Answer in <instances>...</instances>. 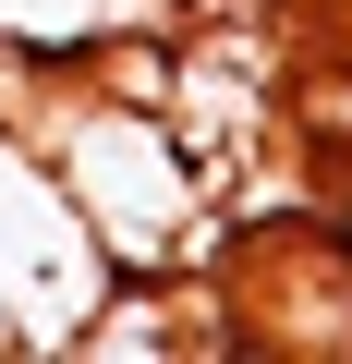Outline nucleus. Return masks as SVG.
Returning <instances> with one entry per match:
<instances>
[{
    "instance_id": "obj_1",
    "label": "nucleus",
    "mask_w": 352,
    "mask_h": 364,
    "mask_svg": "<svg viewBox=\"0 0 352 364\" xmlns=\"http://www.w3.org/2000/svg\"><path fill=\"white\" fill-rule=\"evenodd\" d=\"M37 158H49V182H61V207L85 219V243H97L110 267H134V279H158L170 255L195 243L207 182H219V158L195 146L183 109L134 73V49L97 61V73H49Z\"/></svg>"
},
{
    "instance_id": "obj_2",
    "label": "nucleus",
    "mask_w": 352,
    "mask_h": 364,
    "mask_svg": "<svg viewBox=\"0 0 352 364\" xmlns=\"http://www.w3.org/2000/svg\"><path fill=\"white\" fill-rule=\"evenodd\" d=\"M146 13L158 0H0V61L13 73H97V61H122L134 37H146Z\"/></svg>"
},
{
    "instance_id": "obj_3",
    "label": "nucleus",
    "mask_w": 352,
    "mask_h": 364,
    "mask_svg": "<svg viewBox=\"0 0 352 364\" xmlns=\"http://www.w3.org/2000/svg\"><path fill=\"white\" fill-rule=\"evenodd\" d=\"M316 134H328V158L352 170V49L328 61V85H316Z\"/></svg>"
}]
</instances>
